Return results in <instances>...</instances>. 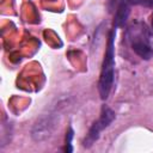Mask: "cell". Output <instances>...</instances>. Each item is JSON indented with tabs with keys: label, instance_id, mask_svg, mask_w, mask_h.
<instances>
[{
	"label": "cell",
	"instance_id": "obj_4",
	"mask_svg": "<svg viewBox=\"0 0 153 153\" xmlns=\"http://www.w3.org/2000/svg\"><path fill=\"white\" fill-rule=\"evenodd\" d=\"M115 117H116L115 111L111 108H109L108 105H103L100 114H99V117L92 123L85 139L82 140V146L85 148H90L91 146H93L96 143V141L99 139L102 131L104 129H106L112 123Z\"/></svg>",
	"mask_w": 153,
	"mask_h": 153
},
{
	"label": "cell",
	"instance_id": "obj_1",
	"mask_svg": "<svg viewBox=\"0 0 153 153\" xmlns=\"http://www.w3.org/2000/svg\"><path fill=\"white\" fill-rule=\"evenodd\" d=\"M115 37H116V29L109 32L108 36V45L104 53V59L102 63L99 81H98V91L99 96L103 100H105L112 88L114 85V76H115Z\"/></svg>",
	"mask_w": 153,
	"mask_h": 153
},
{
	"label": "cell",
	"instance_id": "obj_7",
	"mask_svg": "<svg viewBox=\"0 0 153 153\" xmlns=\"http://www.w3.org/2000/svg\"><path fill=\"white\" fill-rule=\"evenodd\" d=\"M133 5H140L145 7H153V0H128Z\"/></svg>",
	"mask_w": 153,
	"mask_h": 153
},
{
	"label": "cell",
	"instance_id": "obj_8",
	"mask_svg": "<svg viewBox=\"0 0 153 153\" xmlns=\"http://www.w3.org/2000/svg\"><path fill=\"white\" fill-rule=\"evenodd\" d=\"M151 18H152V31H153V14H152V17H151Z\"/></svg>",
	"mask_w": 153,
	"mask_h": 153
},
{
	"label": "cell",
	"instance_id": "obj_5",
	"mask_svg": "<svg viewBox=\"0 0 153 153\" xmlns=\"http://www.w3.org/2000/svg\"><path fill=\"white\" fill-rule=\"evenodd\" d=\"M129 4L130 2L128 0H121L120 1L117 10H116V13H115V19H114V27L115 29L122 27L127 23V19H128L129 13H130Z\"/></svg>",
	"mask_w": 153,
	"mask_h": 153
},
{
	"label": "cell",
	"instance_id": "obj_2",
	"mask_svg": "<svg viewBox=\"0 0 153 153\" xmlns=\"http://www.w3.org/2000/svg\"><path fill=\"white\" fill-rule=\"evenodd\" d=\"M127 38L133 51L142 60H149L153 56V48L149 41V31L145 23H133L127 30Z\"/></svg>",
	"mask_w": 153,
	"mask_h": 153
},
{
	"label": "cell",
	"instance_id": "obj_3",
	"mask_svg": "<svg viewBox=\"0 0 153 153\" xmlns=\"http://www.w3.org/2000/svg\"><path fill=\"white\" fill-rule=\"evenodd\" d=\"M60 106L55 108L54 110H50L45 114H42L36 122L33 123L31 128V137L36 142H43L47 141L54 131L56 130L59 122H60V112H59Z\"/></svg>",
	"mask_w": 153,
	"mask_h": 153
},
{
	"label": "cell",
	"instance_id": "obj_6",
	"mask_svg": "<svg viewBox=\"0 0 153 153\" xmlns=\"http://www.w3.org/2000/svg\"><path fill=\"white\" fill-rule=\"evenodd\" d=\"M73 136H74V130L72 129V127H68L67 133H66V152H68V153H71L73 151V147H72Z\"/></svg>",
	"mask_w": 153,
	"mask_h": 153
}]
</instances>
